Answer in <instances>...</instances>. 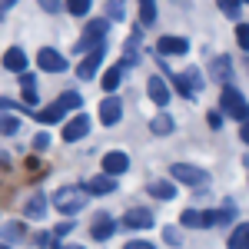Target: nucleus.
Instances as JSON below:
<instances>
[{
	"mask_svg": "<svg viewBox=\"0 0 249 249\" xmlns=\"http://www.w3.org/2000/svg\"><path fill=\"white\" fill-rule=\"evenodd\" d=\"M53 206H57L63 216H73L87 206V190L83 186H60L57 196H53Z\"/></svg>",
	"mask_w": 249,
	"mask_h": 249,
	"instance_id": "nucleus-1",
	"label": "nucleus"
},
{
	"mask_svg": "<svg viewBox=\"0 0 249 249\" xmlns=\"http://www.w3.org/2000/svg\"><path fill=\"white\" fill-rule=\"evenodd\" d=\"M77 107H80V93H63L50 107H43L40 113H34V120H40V123H57V120H63V116L70 113V110H77Z\"/></svg>",
	"mask_w": 249,
	"mask_h": 249,
	"instance_id": "nucleus-2",
	"label": "nucleus"
},
{
	"mask_svg": "<svg viewBox=\"0 0 249 249\" xmlns=\"http://www.w3.org/2000/svg\"><path fill=\"white\" fill-rule=\"evenodd\" d=\"M219 107H223V113L230 116V120H249V103H246V96L239 93V90H232L230 83H226V90L219 93Z\"/></svg>",
	"mask_w": 249,
	"mask_h": 249,
	"instance_id": "nucleus-3",
	"label": "nucleus"
},
{
	"mask_svg": "<svg viewBox=\"0 0 249 249\" xmlns=\"http://www.w3.org/2000/svg\"><path fill=\"white\" fill-rule=\"evenodd\" d=\"M170 176L176 183H186V186H199V183H210V176L199 170V166H193V163H173L170 166Z\"/></svg>",
	"mask_w": 249,
	"mask_h": 249,
	"instance_id": "nucleus-4",
	"label": "nucleus"
},
{
	"mask_svg": "<svg viewBox=\"0 0 249 249\" xmlns=\"http://www.w3.org/2000/svg\"><path fill=\"white\" fill-rule=\"evenodd\" d=\"M107 30H110V20L100 17V20H90L87 23V30H83V40L77 43V50H90V47H100L103 37H107Z\"/></svg>",
	"mask_w": 249,
	"mask_h": 249,
	"instance_id": "nucleus-5",
	"label": "nucleus"
},
{
	"mask_svg": "<svg viewBox=\"0 0 249 249\" xmlns=\"http://www.w3.org/2000/svg\"><path fill=\"white\" fill-rule=\"evenodd\" d=\"M37 63H40V70H47V73H63V70H67V60H63V53H57L53 47H40Z\"/></svg>",
	"mask_w": 249,
	"mask_h": 249,
	"instance_id": "nucleus-6",
	"label": "nucleus"
},
{
	"mask_svg": "<svg viewBox=\"0 0 249 249\" xmlns=\"http://www.w3.org/2000/svg\"><path fill=\"white\" fill-rule=\"evenodd\" d=\"M100 166H103V173H107V176H123V173L130 170V156L123 153V150H113V153H107L103 156V163H100Z\"/></svg>",
	"mask_w": 249,
	"mask_h": 249,
	"instance_id": "nucleus-7",
	"label": "nucleus"
},
{
	"mask_svg": "<svg viewBox=\"0 0 249 249\" xmlns=\"http://www.w3.org/2000/svg\"><path fill=\"white\" fill-rule=\"evenodd\" d=\"M103 50H107V43H100V47H93V50L87 53V60L77 67V77L80 80H93L96 77V67H100V60H103Z\"/></svg>",
	"mask_w": 249,
	"mask_h": 249,
	"instance_id": "nucleus-8",
	"label": "nucleus"
},
{
	"mask_svg": "<svg viewBox=\"0 0 249 249\" xmlns=\"http://www.w3.org/2000/svg\"><path fill=\"white\" fill-rule=\"evenodd\" d=\"M120 116H123V103H120L116 96H107V100L100 103V123H103V126H116Z\"/></svg>",
	"mask_w": 249,
	"mask_h": 249,
	"instance_id": "nucleus-9",
	"label": "nucleus"
},
{
	"mask_svg": "<svg viewBox=\"0 0 249 249\" xmlns=\"http://www.w3.org/2000/svg\"><path fill=\"white\" fill-rule=\"evenodd\" d=\"M87 133H90V116H83V113H77L63 126V140H67V143H77V140H83Z\"/></svg>",
	"mask_w": 249,
	"mask_h": 249,
	"instance_id": "nucleus-10",
	"label": "nucleus"
},
{
	"mask_svg": "<svg viewBox=\"0 0 249 249\" xmlns=\"http://www.w3.org/2000/svg\"><path fill=\"white\" fill-rule=\"evenodd\" d=\"M123 226H130V230H150V226H153V213L136 206V210L123 213Z\"/></svg>",
	"mask_w": 249,
	"mask_h": 249,
	"instance_id": "nucleus-11",
	"label": "nucleus"
},
{
	"mask_svg": "<svg viewBox=\"0 0 249 249\" xmlns=\"http://www.w3.org/2000/svg\"><path fill=\"white\" fill-rule=\"evenodd\" d=\"M232 219V203L226 210H206L199 213V226H223V223H230Z\"/></svg>",
	"mask_w": 249,
	"mask_h": 249,
	"instance_id": "nucleus-12",
	"label": "nucleus"
},
{
	"mask_svg": "<svg viewBox=\"0 0 249 249\" xmlns=\"http://www.w3.org/2000/svg\"><path fill=\"white\" fill-rule=\"evenodd\" d=\"M156 50H160L163 57H173V53L179 57V53H186V50H190V43H186L183 37H163L160 43H156Z\"/></svg>",
	"mask_w": 249,
	"mask_h": 249,
	"instance_id": "nucleus-13",
	"label": "nucleus"
},
{
	"mask_svg": "<svg viewBox=\"0 0 249 249\" xmlns=\"http://www.w3.org/2000/svg\"><path fill=\"white\" fill-rule=\"evenodd\" d=\"M3 67H7L10 73H23V70H27V53H23L20 47H10V50L3 53Z\"/></svg>",
	"mask_w": 249,
	"mask_h": 249,
	"instance_id": "nucleus-14",
	"label": "nucleus"
},
{
	"mask_svg": "<svg viewBox=\"0 0 249 249\" xmlns=\"http://www.w3.org/2000/svg\"><path fill=\"white\" fill-rule=\"evenodd\" d=\"M113 230H116V223L107 216V213H103V216H96V219H93L90 236H93V239H110V236H113Z\"/></svg>",
	"mask_w": 249,
	"mask_h": 249,
	"instance_id": "nucleus-15",
	"label": "nucleus"
},
{
	"mask_svg": "<svg viewBox=\"0 0 249 249\" xmlns=\"http://www.w3.org/2000/svg\"><path fill=\"white\" fill-rule=\"evenodd\" d=\"M146 90H150V100H153L156 107H166V103H170V90H166V83L160 77H150Z\"/></svg>",
	"mask_w": 249,
	"mask_h": 249,
	"instance_id": "nucleus-16",
	"label": "nucleus"
},
{
	"mask_svg": "<svg viewBox=\"0 0 249 249\" xmlns=\"http://www.w3.org/2000/svg\"><path fill=\"white\" fill-rule=\"evenodd\" d=\"M113 190H116V179L107 176V173H100V176H93L87 183V193H93V196H103V193H113Z\"/></svg>",
	"mask_w": 249,
	"mask_h": 249,
	"instance_id": "nucleus-17",
	"label": "nucleus"
},
{
	"mask_svg": "<svg viewBox=\"0 0 249 249\" xmlns=\"http://www.w3.org/2000/svg\"><path fill=\"white\" fill-rule=\"evenodd\" d=\"M213 80H219L223 87L232 80V60L230 57H216L213 60Z\"/></svg>",
	"mask_w": 249,
	"mask_h": 249,
	"instance_id": "nucleus-18",
	"label": "nucleus"
},
{
	"mask_svg": "<svg viewBox=\"0 0 249 249\" xmlns=\"http://www.w3.org/2000/svg\"><path fill=\"white\" fill-rule=\"evenodd\" d=\"M173 116H166V113H160V116H153L150 120V133H156V136H166V133H173Z\"/></svg>",
	"mask_w": 249,
	"mask_h": 249,
	"instance_id": "nucleus-19",
	"label": "nucleus"
},
{
	"mask_svg": "<svg viewBox=\"0 0 249 249\" xmlns=\"http://www.w3.org/2000/svg\"><path fill=\"white\" fill-rule=\"evenodd\" d=\"M230 249H249V223H239L230 236Z\"/></svg>",
	"mask_w": 249,
	"mask_h": 249,
	"instance_id": "nucleus-20",
	"label": "nucleus"
},
{
	"mask_svg": "<svg viewBox=\"0 0 249 249\" xmlns=\"http://www.w3.org/2000/svg\"><path fill=\"white\" fill-rule=\"evenodd\" d=\"M120 77H123V63L110 67V70L103 73V90H116V87H120Z\"/></svg>",
	"mask_w": 249,
	"mask_h": 249,
	"instance_id": "nucleus-21",
	"label": "nucleus"
},
{
	"mask_svg": "<svg viewBox=\"0 0 249 249\" xmlns=\"http://www.w3.org/2000/svg\"><path fill=\"white\" fill-rule=\"evenodd\" d=\"M23 213H27L30 219H37V216H43V213H47V199H43V196H34V199H27V206H23Z\"/></svg>",
	"mask_w": 249,
	"mask_h": 249,
	"instance_id": "nucleus-22",
	"label": "nucleus"
},
{
	"mask_svg": "<svg viewBox=\"0 0 249 249\" xmlns=\"http://www.w3.org/2000/svg\"><path fill=\"white\" fill-rule=\"evenodd\" d=\"M20 87H23V100L27 103H37V80L30 77V73H23L20 77Z\"/></svg>",
	"mask_w": 249,
	"mask_h": 249,
	"instance_id": "nucleus-23",
	"label": "nucleus"
},
{
	"mask_svg": "<svg viewBox=\"0 0 249 249\" xmlns=\"http://www.w3.org/2000/svg\"><path fill=\"white\" fill-rule=\"evenodd\" d=\"M150 196H156V199H173L176 196V186L173 183H150Z\"/></svg>",
	"mask_w": 249,
	"mask_h": 249,
	"instance_id": "nucleus-24",
	"label": "nucleus"
},
{
	"mask_svg": "<svg viewBox=\"0 0 249 249\" xmlns=\"http://www.w3.org/2000/svg\"><path fill=\"white\" fill-rule=\"evenodd\" d=\"M126 17V0H107V20H123Z\"/></svg>",
	"mask_w": 249,
	"mask_h": 249,
	"instance_id": "nucleus-25",
	"label": "nucleus"
},
{
	"mask_svg": "<svg viewBox=\"0 0 249 249\" xmlns=\"http://www.w3.org/2000/svg\"><path fill=\"white\" fill-rule=\"evenodd\" d=\"M20 130V123H17V116H7V113H0V133H7V136H14Z\"/></svg>",
	"mask_w": 249,
	"mask_h": 249,
	"instance_id": "nucleus-26",
	"label": "nucleus"
},
{
	"mask_svg": "<svg viewBox=\"0 0 249 249\" xmlns=\"http://www.w3.org/2000/svg\"><path fill=\"white\" fill-rule=\"evenodd\" d=\"M140 17H143V23H153L156 20V3L153 0H140Z\"/></svg>",
	"mask_w": 249,
	"mask_h": 249,
	"instance_id": "nucleus-27",
	"label": "nucleus"
},
{
	"mask_svg": "<svg viewBox=\"0 0 249 249\" xmlns=\"http://www.w3.org/2000/svg\"><path fill=\"white\" fill-rule=\"evenodd\" d=\"M67 10H70L73 17H83V14L90 10V0H67Z\"/></svg>",
	"mask_w": 249,
	"mask_h": 249,
	"instance_id": "nucleus-28",
	"label": "nucleus"
},
{
	"mask_svg": "<svg viewBox=\"0 0 249 249\" xmlns=\"http://www.w3.org/2000/svg\"><path fill=\"white\" fill-rule=\"evenodd\" d=\"M239 3H243V0H219V10H223L226 17H239Z\"/></svg>",
	"mask_w": 249,
	"mask_h": 249,
	"instance_id": "nucleus-29",
	"label": "nucleus"
},
{
	"mask_svg": "<svg viewBox=\"0 0 249 249\" xmlns=\"http://www.w3.org/2000/svg\"><path fill=\"white\" fill-rule=\"evenodd\" d=\"M186 83H190V90L193 93H196V90H203V73H199V70H190V73H186Z\"/></svg>",
	"mask_w": 249,
	"mask_h": 249,
	"instance_id": "nucleus-30",
	"label": "nucleus"
},
{
	"mask_svg": "<svg viewBox=\"0 0 249 249\" xmlns=\"http://www.w3.org/2000/svg\"><path fill=\"white\" fill-rule=\"evenodd\" d=\"M179 219H183V226H190V230H199V213H196V210H186L183 216H179Z\"/></svg>",
	"mask_w": 249,
	"mask_h": 249,
	"instance_id": "nucleus-31",
	"label": "nucleus"
},
{
	"mask_svg": "<svg viewBox=\"0 0 249 249\" xmlns=\"http://www.w3.org/2000/svg\"><path fill=\"white\" fill-rule=\"evenodd\" d=\"M173 87H176V93L179 96H186V100H193V90H190V83L183 77H173Z\"/></svg>",
	"mask_w": 249,
	"mask_h": 249,
	"instance_id": "nucleus-32",
	"label": "nucleus"
},
{
	"mask_svg": "<svg viewBox=\"0 0 249 249\" xmlns=\"http://www.w3.org/2000/svg\"><path fill=\"white\" fill-rule=\"evenodd\" d=\"M236 40H239L243 50H249V23H239V27H236Z\"/></svg>",
	"mask_w": 249,
	"mask_h": 249,
	"instance_id": "nucleus-33",
	"label": "nucleus"
},
{
	"mask_svg": "<svg viewBox=\"0 0 249 249\" xmlns=\"http://www.w3.org/2000/svg\"><path fill=\"white\" fill-rule=\"evenodd\" d=\"M3 236H7V239H20V236H23V226H20V223H14V226H3Z\"/></svg>",
	"mask_w": 249,
	"mask_h": 249,
	"instance_id": "nucleus-34",
	"label": "nucleus"
},
{
	"mask_svg": "<svg viewBox=\"0 0 249 249\" xmlns=\"http://www.w3.org/2000/svg\"><path fill=\"white\" fill-rule=\"evenodd\" d=\"M47 146H50V136H47V133L34 136V150H47Z\"/></svg>",
	"mask_w": 249,
	"mask_h": 249,
	"instance_id": "nucleus-35",
	"label": "nucleus"
},
{
	"mask_svg": "<svg viewBox=\"0 0 249 249\" xmlns=\"http://www.w3.org/2000/svg\"><path fill=\"white\" fill-rule=\"evenodd\" d=\"M37 3L47 10V14H57V10H60V0H37Z\"/></svg>",
	"mask_w": 249,
	"mask_h": 249,
	"instance_id": "nucleus-36",
	"label": "nucleus"
},
{
	"mask_svg": "<svg viewBox=\"0 0 249 249\" xmlns=\"http://www.w3.org/2000/svg\"><path fill=\"white\" fill-rule=\"evenodd\" d=\"M123 249H156L153 243H146V239H133V243H126Z\"/></svg>",
	"mask_w": 249,
	"mask_h": 249,
	"instance_id": "nucleus-37",
	"label": "nucleus"
},
{
	"mask_svg": "<svg viewBox=\"0 0 249 249\" xmlns=\"http://www.w3.org/2000/svg\"><path fill=\"white\" fill-rule=\"evenodd\" d=\"M0 110H23L17 100H7V96H0Z\"/></svg>",
	"mask_w": 249,
	"mask_h": 249,
	"instance_id": "nucleus-38",
	"label": "nucleus"
},
{
	"mask_svg": "<svg viewBox=\"0 0 249 249\" xmlns=\"http://www.w3.org/2000/svg\"><path fill=\"white\" fill-rule=\"evenodd\" d=\"M73 230V223H60L57 226V232H53V236H57V239H63V236H67V232Z\"/></svg>",
	"mask_w": 249,
	"mask_h": 249,
	"instance_id": "nucleus-39",
	"label": "nucleus"
},
{
	"mask_svg": "<svg viewBox=\"0 0 249 249\" xmlns=\"http://www.w3.org/2000/svg\"><path fill=\"white\" fill-rule=\"evenodd\" d=\"M210 126H213V130H219V126H223V116L216 113V110L210 113Z\"/></svg>",
	"mask_w": 249,
	"mask_h": 249,
	"instance_id": "nucleus-40",
	"label": "nucleus"
},
{
	"mask_svg": "<svg viewBox=\"0 0 249 249\" xmlns=\"http://www.w3.org/2000/svg\"><path fill=\"white\" fill-rule=\"evenodd\" d=\"M163 239H166V243H176V246H179V232H176V230H166V232H163Z\"/></svg>",
	"mask_w": 249,
	"mask_h": 249,
	"instance_id": "nucleus-41",
	"label": "nucleus"
},
{
	"mask_svg": "<svg viewBox=\"0 0 249 249\" xmlns=\"http://www.w3.org/2000/svg\"><path fill=\"white\" fill-rule=\"evenodd\" d=\"M239 136H243V143H249V120H243V130H239Z\"/></svg>",
	"mask_w": 249,
	"mask_h": 249,
	"instance_id": "nucleus-42",
	"label": "nucleus"
},
{
	"mask_svg": "<svg viewBox=\"0 0 249 249\" xmlns=\"http://www.w3.org/2000/svg\"><path fill=\"white\" fill-rule=\"evenodd\" d=\"M17 0H0V10H7V7H14Z\"/></svg>",
	"mask_w": 249,
	"mask_h": 249,
	"instance_id": "nucleus-43",
	"label": "nucleus"
},
{
	"mask_svg": "<svg viewBox=\"0 0 249 249\" xmlns=\"http://www.w3.org/2000/svg\"><path fill=\"white\" fill-rule=\"evenodd\" d=\"M57 249H83V246H57Z\"/></svg>",
	"mask_w": 249,
	"mask_h": 249,
	"instance_id": "nucleus-44",
	"label": "nucleus"
},
{
	"mask_svg": "<svg viewBox=\"0 0 249 249\" xmlns=\"http://www.w3.org/2000/svg\"><path fill=\"white\" fill-rule=\"evenodd\" d=\"M0 249H10V246H3V243H0Z\"/></svg>",
	"mask_w": 249,
	"mask_h": 249,
	"instance_id": "nucleus-45",
	"label": "nucleus"
},
{
	"mask_svg": "<svg viewBox=\"0 0 249 249\" xmlns=\"http://www.w3.org/2000/svg\"><path fill=\"white\" fill-rule=\"evenodd\" d=\"M246 166H249V156H246Z\"/></svg>",
	"mask_w": 249,
	"mask_h": 249,
	"instance_id": "nucleus-46",
	"label": "nucleus"
},
{
	"mask_svg": "<svg viewBox=\"0 0 249 249\" xmlns=\"http://www.w3.org/2000/svg\"><path fill=\"white\" fill-rule=\"evenodd\" d=\"M0 17H3V14H0Z\"/></svg>",
	"mask_w": 249,
	"mask_h": 249,
	"instance_id": "nucleus-47",
	"label": "nucleus"
}]
</instances>
